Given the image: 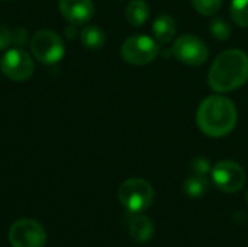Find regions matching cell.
<instances>
[{
    "label": "cell",
    "instance_id": "1",
    "mask_svg": "<svg viewBox=\"0 0 248 247\" xmlns=\"http://www.w3.org/2000/svg\"><path fill=\"white\" fill-rule=\"evenodd\" d=\"M238 112L232 100L221 95H212L203 99L196 112L199 130L212 138H221L231 134L237 125Z\"/></svg>",
    "mask_w": 248,
    "mask_h": 247
},
{
    "label": "cell",
    "instance_id": "2",
    "mask_svg": "<svg viewBox=\"0 0 248 247\" xmlns=\"http://www.w3.org/2000/svg\"><path fill=\"white\" fill-rule=\"evenodd\" d=\"M248 80V55L237 48L221 52L211 66L208 83L217 93L240 89Z\"/></svg>",
    "mask_w": 248,
    "mask_h": 247
},
{
    "label": "cell",
    "instance_id": "3",
    "mask_svg": "<svg viewBox=\"0 0 248 247\" xmlns=\"http://www.w3.org/2000/svg\"><path fill=\"white\" fill-rule=\"evenodd\" d=\"M118 198L129 213L138 214L148 210L153 204L154 189L145 179L131 178L119 186Z\"/></svg>",
    "mask_w": 248,
    "mask_h": 247
},
{
    "label": "cell",
    "instance_id": "4",
    "mask_svg": "<svg viewBox=\"0 0 248 247\" xmlns=\"http://www.w3.org/2000/svg\"><path fill=\"white\" fill-rule=\"evenodd\" d=\"M160 54V47L151 36L132 35L121 47L122 58L132 66H145L153 63Z\"/></svg>",
    "mask_w": 248,
    "mask_h": 247
},
{
    "label": "cell",
    "instance_id": "5",
    "mask_svg": "<svg viewBox=\"0 0 248 247\" xmlns=\"http://www.w3.org/2000/svg\"><path fill=\"white\" fill-rule=\"evenodd\" d=\"M31 52L44 64H55L64 57V41L52 31H38L31 39Z\"/></svg>",
    "mask_w": 248,
    "mask_h": 247
},
{
    "label": "cell",
    "instance_id": "6",
    "mask_svg": "<svg viewBox=\"0 0 248 247\" xmlns=\"http://www.w3.org/2000/svg\"><path fill=\"white\" fill-rule=\"evenodd\" d=\"M211 176L214 185L225 192V194H234L244 188L247 175L246 170L232 160H221L211 169Z\"/></svg>",
    "mask_w": 248,
    "mask_h": 247
},
{
    "label": "cell",
    "instance_id": "7",
    "mask_svg": "<svg viewBox=\"0 0 248 247\" xmlns=\"http://www.w3.org/2000/svg\"><path fill=\"white\" fill-rule=\"evenodd\" d=\"M9 242L13 247H44L46 245V231L38 221L22 218L9 229Z\"/></svg>",
    "mask_w": 248,
    "mask_h": 247
},
{
    "label": "cell",
    "instance_id": "8",
    "mask_svg": "<svg viewBox=\"0 0 248 247\" xmlns=\"http://www.w3.org/2000/svg\"><path fill=\"white\" fill-rule=\"evenodd\" d=\"M171 54L183 64L202 66L209 57V49L206 44L196 35L185 33L174 41L171 47Z\"/></svg>",
    "mask_w": 248,
    "mask_h": 247
},
{
    "label": "cell",
    "instance_id": "9",
    "mask_svg": "<svg viewBox=\"0 0 248 247\" xmlns=\"http://www.w3.org/2000/svg\"><path fill=\"white\" fill-rule=\"evenodd\" d=\"M33 68L35 67L31 55L17 47L6 51V54L0 60L1 73L13 82L28 80L33 74Z\"/></svg>",
    "mask_w": 248,
    "mask_h": 247
},
{
    "label": "cell",
    "instance_id": "10",
    "mask_svg": "<svg viewBox=\"0 0 248 247\" xmlns=\"http://www.w3.org/2000/svg\"><path fill=\"white\" fill-rule=\"evenodd\" d=\"M58 6L62 16L73 25H84L94 15L93 0H60Z\"/></svg>",
    "mask_w": 248,
    "mask_h": 247
},
{
    "label": "cell",
    "instance_id": "11",
    "mask_svg": "<svg viewBox=\"0 0 248 247\" xmlns=\"http://www.w3.org/2000/svg\"><path fill=\"white\" fill-rule=\"evenodd\" d=\"M177 32V23L173 16L163 13L153 22V35L158 44H169L173 41Z\"/></svg>",
    "mask_w": 248,
    "mask_h": 247
},
{
    "label": "cell",
    "instance_id": "12",
    "mask_svg": "<svg viewBox=\"0 0 248 247\" xmlns=\"http://www.w3.org/2000/svg\"><path fill=\"white\" fill-rule=\"evenodd\" d=\"M129 234L137 243H147L154 236V224L148 217L138 213L129 221Z\"/></svg>",
    "mask_w": 248,
    "mask_h": 247
},
{
    "label": "cell",
    "instance_id": "13",
    "mask_svg": "<svg viewBox=\"0 0 248 247\" xmlns=\"http://www.w3.org/2000/svg\"><path fill=\"white\" fill-rule=\"evenodd\" d=\"M150 16V7L145 0H131L125 9V17L132 26H142Z\"/></svg>",
    "mask_w": 248,
    "mask_h": 247
},
{
    "label": "cell",
    "instance_id": "14",
    "mask_svg": "<svg viewBox=\"0 0 248 247\" xmlns=\"http://www.w3.org/2000/svg\"><path fill=\"white\" fill-rule=\"evenodd\" d=\"M81 44L89 49H100L106 44L105 32L96 25H87L80 32Z\"/></svg>",
    "mask_w": 248,
    "mask_h": 247
},
{
    "label": "cell",
    "instance_id": "15",
    "mask_svg": "<svg viewBox=\"0 0 248 247\" xmlns=\"http://www.w3.org/2000/svg\"><path fill=\"white\" fill-rule=\"evenodd\" d=\"M208 188H209V182H208L206 176H202V175H193V176L187 178L185 181V185H183L185 194L189 198L203 197L206 194Z\"/></svg>",
    "mask_w": 248,
    "mask_h": 247
},
{
    "label": "cell",
    "instance_id": "16",
    "mask_svg": "<svg viewBox=\"0 0 248 247\" xmlns=\"http://www.w3.org/2000/svg\"><path fill=\"white\" fill-rule=\"evenodd\" d=\"M230 15L240 28H248V0H232Z\"/></svg>",
    "mask_w": 248,
    "mask_h": 247
},
{
    "label": "cell",
    "instance_id": "17",
    "mask_svg": "<svg viewBox=\"0 0 248 247\" xmlns=\"http://www.w3.org/2000/svg\"><path fill=\"white\" fill-rule=\"evenodd\" d=\"M209 32L211 35L218 41H227L231 36V26L230 23L222 17H215L209 23Z\"/></svg>",
    "mask_w": 248,
    "mask_h": 247
},
{
    "label": "cell",
    "instance_id": "18",
    "mask_svg": "<svg viewBox=\"0 0 248 247\" xmlns=\"http://www.w3.org/2000/svg\"><path fill=\"white\" fill-rule=\"evenodd\" d=\"M195 10L202 16H214L222 6V0H190Z\"/></svg>",
    "mask_w": 248,
    "mask_h": 247
},
{
    "label": "cell",
    "instance_id": "19",
    "mask_svg": "<svg viewBox=\"0 0 248 247\" xmlns=\"http://www.w3.org/2000/svg\"><path fill=\"white\" fill-rule=\"evenodd\" d=\"M190 169L195 175H202L206 176L211 172V163L205 159V157H196L192 163H190Z\"/></svg>",
    "mask_w": 248,
    "mask_h": 247
},
{
    "label": "cell",
    "instance_id": "20",
    "mask_svg": "<svg viewBox=\"0 0 248 247\" xmlns=\"http://www.w3.org/2000/svg\"><path fill=\"white\" fill-rule=\"evenodd\" d=\"M10 38H12V44H15L19 48V47H23L26 44V41H28V32H26L25 28L17 26V28H15V29L10 31Z\"/></svg>",
    "mask_w": 248,
    "mask_h": 247
},
{
    "label": "cell",
    "instance_id": "21",
    "mask_svg": "<svg viewBox=\"0 0 248 247\" xmlns=\"http://www.w3.org/2000/svg\"><path fill=\"white\" fill-rule=\"evenodd\" d=\"M10 44H12L10 29L3 23H0V49H6Z\"/></svg>",
    "mask_w": 248,
    "mask_h": 247
},
{
    "label": "cell",
    "instance_id": "22",
    "mask_svg": "<svg viewBox=\"0 0 248 247\" xmlns=\"http://www.w3.org/2000/svg\"><path fill=\"white\" fill-rule=\"evenodd\" d=\"M76 26H77V25H73V23H71V25L65 29V35L70 36V38H74V36H76Z\"/></svg>",
    "mask_w": 248,
    "mask_h": 247
},
{
    "label": "cell",
    "instance_id": "23",
    "mask_svg": "<svg viewBox=\"0 0 248 247\" xmlns=\"http://www.w3.org/2000/svg\"><path fill=\"white\" fill-rule=\"evenodd\" d=\"M246 199H247V202H248V192H247V195H246Z\"/></svg>",
    "mask_w": 248,
    "mask_h": 247
}]
</instances>
